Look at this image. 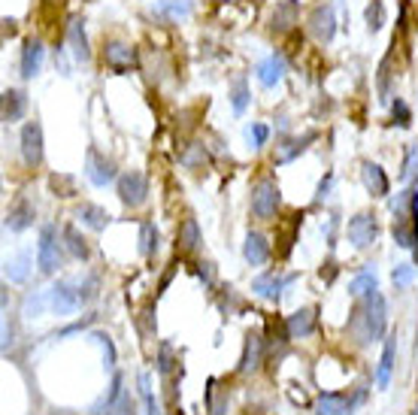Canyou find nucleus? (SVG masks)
I'll return each mask as SVG.
<instances>
[{"mask_svg":"<svg viewBox=\"0 0 418 415\" xmlns=\"http://www.w3.org/2000/svg\"><path fill=\"white\" fill-rule=\"evenodd\" d=\"M309 33L319 43H331L334 33H336V16H334V6L331 4H319L309 13Z\"/></svg>","mask_w":418,"mask_h":415,"instance_id":"nucleus-7","label":"nucleus"},{"mask_svg":"<svg viewBox=\"0 0 418 415\" xmlns=\"http://www.w3.org/2000/svg\"><path fill=\"white\" fill-rule=\"evenodd\" d=\"M119 197H121V204L124 206H140L145 194H149V182H145V176L137 173V170H128V173H121L119 176Z\"/></svg>","mask_w":418,"mask_h":415,"instance_id":"nucleus-5","label":"nucleus"},{"mask_svg":"<svg viewBox=\"0 0 418 415\" xmlns=\"http://www.w3.org/2000/svg\"><path fill=\"white\" fill-rule=\"evenodd\" d=\"M315 140V133H307V137H300V140H288V143H282L276 145V164H288V161H295L300 152H307V145Z\"/></svg>","mask_w":418,"mask_h":415,"instance_id":"nucleus-26","label":"nucleus"},{"mask_svg":"<svg viewBox=\"0 0 418 415\" xmlns=\"http://www.w3.org/2000/svg\"><path fill=\"white\" fill-rule=\"evenodd\" d=\"M21 158L28 167H40L43 164V128L40 121H28L21 128Z\"/></svg>","mask_w":418,"mask_h":415,"instance_id":"nucleus-8","label":"nucleus"},{"mask_svg":"<svg viewBox=\"0 0 418 415\" xmlns=\"http://www.w3.org/2000/svg\"><path fill=\"white\" fill-rule=\"evenodd\" d=\"M131 412H133V400H131L128 391H124V394L116 403H109V406L100 412V415H131Z\"/></svg>","mask_w":418,"mask_h":415,"instance_id":"nucleus-36","label":"nucleus"},{"mask_svg":"<svg viewBox=\"0 0 418 415\" xmlns=\"http://www.w3.org/2000/svg\"><path fill=\"white\" fill-rule=\"evenodd\" d=\"M37 261L43 273H55L64 264V252L58 243V228L55 224H43L40 231V245H37Z\"/></svg>","mask_w":418,"mask_h":415,"instance_id":"nucleus-3","label":"nucleus"},{"mask_svg":"<svg viewBox=\"0 0 418 415\" xmlns=\"http://www.w3.org/2000/svg\"><path fill=\"white\" fill-rule=\"evenodd\" d=\"M94 340L104 345V352H106V367H112V364H116V349H112L109 336H106V333H94Z\"/></svg>","mask_w":418,"mask_h":415,"instance_id":"nucleus-40","label":"nucleus"},{"mask_svg":"<svg viewBox=\"0 0 418 415\" xmlns=\"http://www.w3.org/2000/svg\"><path fill=\"white\" fill-rule=\"evenodd\" d=\"M346 233H348V240H352L358 249H370V245L376 243V237H379L376 216H373V212H358V216L348 221Z\"/></svg>","mask_w":418,"mask_h":415,"instance_id":"nucleus-6","label":"nucleus"},{"mask_svg":"<svg viewBox=\"0 0 418 415\" xmlns=\"http://www.w3.org/2000/svg\"><path fill=\"white\" fill-rule=\"evenodd\" d=\"M94 288H97L94 276H85V282H70V279H64V282L49 288V306L58 312V316H70V312L82 309V304H88V300L94 297Z\"/></svg>","mask_w":418,"mask_h":415,"instance_id":"nucleus-2","label":"nucleus"},{"mask_svg":"<svg viewBox=\"0 0 418 415\" xmlns=\"http://www.w3.org/2000/svg\"><path fill=\"white\" fill-rule=\"evenodd\" d=\"M394 355H397V336H388L385 340V349H382V361L376 370V385L385 391L391 385V370H394Z\"/></svg>","mask_w":418,"mask_h":415,"instance_id":"nucleus-19","label":"nucleus"},{"mask_svg":"<svg viewBox=\"0 0 418 415\" xmlns=\"http://www.w3.org/2000/svg\"><path fill=\"white\" fill-rule=\"evenodd\" d=\"M291 25H297V0H282V4H276L273 16H270V28L288 31Z\"/></svg>","mask_w":418,"mask_h":415,"instance_id":"nucleus-21","label":"nucleus"},{"mask_svg":"<svg viewBox=\"0 0 418 415\" xmlns=\"http://www.w3.org/2000/svg\"><path fill=\"white\" fill-rule=\"evenodd\" d=\"M403 182H418V143L406 149V161H403V173H400Z\"/></svg>","mask_w":418,"mask_h":415,"instance_id":"nucleus-32","label":"nucleus"},{"mask_svg":"<svg viewBox=\"0 0 418 415\" xmlns=\"http://www.w3.org/2000/svg\"><path fill=\"white\" fill-rule=\"evenodd\" d=\"M295 276H279V273H264V276H258L255 282H252V291L258 297H264V300H273V304H279L282 300V288H285L288 282Z\"/></svg>","mask_w":418,"mask_h":415,"instance_id":"nucleus-12","label":"nucleus"},{"mask_svg":"<svg viewBox=\"0 0 418 415\" xmlns=\"http://www.w3.org/2000/svg\"><path fill=\"white\" fill-rule=\"evenodd\" d=\"M43 55H46V49H43L40 40H28L25 43V49H21V76H25V79H33V76L40 73Z\"/></svg>","mask_w":418,"mask_h":415,"instance_id":"nucleus-17","label":"nucleus"},{"mask_svg":"<svg viewBox=\"0 0 418 415\" xmlns=\"http://www.w3.org/2000/svg\"><path fill=\"white\" fill-rule=\"evenodd\" d=\"M173 364H176L173 345H170V343H161V345H158V373H161V376H170Z\"/></svg>","mask_w":418,"mask_h":415,"instance_id":"nucleus-34","label":"nucleus"},{"mask_svg":"<svg viewBox=\"0 0 418 415\" xmlns=\"http://www.w3.org/2000/svg\"><path fill=\"white\" fill-rule=\"evenodd\" d=\"M361 176H364V185H367V192H370L373 197H388L391 182H388V176H385V170H382L379 164L367 161L364 170H361Z\"/></svg>","mask_w":418,"mask_h":415,"instance_id":"nucleus-16","label":"nucleus"},{"mask_svg":"<svg viewBox=\"0 0 418 415\" xmlns=\"http://www.w3.org/2000/svg\"><path fill=\"white\" fill-rule=\"evenodd\" d=\"M258 82H261L264 88H273L282 76H285V58H282L279 52H273L270 58H264L261 64H258Z\"/></svg>","mask_w":418,"mask_h":415,"instance_id":"nucleus-15","label":"nucleus"},{"mask_svg":"<svg viewBox=\"0 0 418 415\" xmlns=\"http://www.w3.org/2000/svg\"><path fill=\"white\" fill-rule=\"evenodd\" d=\"M85 176L92 179L97 188H104V185H109L112 179H116V164L106 161L104 155H100L94 145H92V149H88V155H85Z\"/></svg>","mask_w":418,"mask_h":415,"instance_id":"nucleus-10","label":"nucleus"},{"mask_svg":"<svg viewBox=\"0 0 418 415\" xmlns=\"http://www.w3.org/2000/svg\"><path fill=\"white\" fill-rule=\"evenodd\" d=\"M373 291H379V276H376V270H373V267H367V270H361L352 282H348V294L352 297H370Z\"/></svg>","mask_w":418,"mask_h":415,"instance_id":"nucleus-22","label":"nucleus"},{"mask_svg":"<svg viewBox=\"0 0 418 415\" xmlns=\"http://www.w3.org/2000/svg\"><path fill=\"white\" fill-rule=\"evenodd\" d=\"M279 204H282V194H279V185L273 179H261L252 192V212L255 218L261 221H270L279 212Z\"/></svg>","mask_w":418,"mask_h":415,"instance_id":"nucleus-4","label":"nucleus"},{"mask_svg":"<svg viewBox=\"0 0 418 415\" xmlns=\"http://www.w3.org/2000/svg\"><path fill=\"white\" fill-rule=\"evenodd\" d=\"M104 61L112 73H128L133 64H137V49L128 46V43H119L112 40L104 46Z\"/></svg>","mask_w":418,"mask_h":415,"instance_id":"nucleus-9","label":"nucleus"},{"mask_svg":"<svg viewBox=\"0 0 418 415\" xmlns=\"http://www.w3.org/2000/svg\"><path fill=\"white\" fill-rule=\"evenodd\" d=\"M191 0H161L158 4V16H167V18H188L191 16Z\"/></svg>","mask_w":418,"mask_h":415,"instance_id":"nucleus-30","label":"nucleus"},{"mask_svg":"<svg viewBox=\"0 0 418 415\" xmlns=\"http://www.w3.org/2000/svg\"><path fill=\"white\" fill-rule=\"evenodd\" d=\"M231 106H233L236 116H243V112H246V106H248V85H246V79L233 82V88H231Z\"/></svg>","mask_w":418,"mask_h":415,"instance_id":"nucleus-33","label":"nucleus"},{"mask_svg":"<svg viewBox=\"0 0 418 415\" xmlns=\"http://www.w3.org/2000/svg\"><path fill=\"white\" fill-rule=\"evenodd\" d=\"M28 267H31V255L28 252H18L16 258H9L6 261V276H9V282H25L28 279Z\"/></svg>","mask_w":418,"mask_h":415,"instance_id":"nucleus-29","label":"nucleus"},{"mask_svg":"<svg viewBox=\"0 0 418 415\" xmlns=\"http://www.w3.org/2000/svg\"><path fill=\"white\" fill-rule=\"evenodd\" d=\"M246 137H248V143H252V149H261V145H267V140H270V128L267 125H252L246 131Z\"/></svg>","mask_w":418,"mask_h":415,"instance_id":"nucleus-37","label":"nucleus"},{"mask_svg":"<svg viewBox=\"0 0 418 415\" xmlns=\"http://www.w3.org/2000/svg\"><path fill=\"white\" fill-rule=\"evenodd\" d=\"M261 352H264L261 333H248L243 358H240V373H252V370H258V364H261Z\"/></svg>","mask_w":418,"mask_h":415,"instance_id":"nucleus-18","label":"nucleus"},{"mask_svg":"<svg viewBox=\"0 0 418 415\" xmlns=\"http://www.w3.org/2000/svg\"><path fill=\"white\" fill-rule=\"evenodd\" d=\"M173 270H176V267H170V270L164 273V279H161V285H158V291H167V285H170V279H173Z\"/></svg>","mask_w":418,"mask_h":415,"instance_id":"nucleus-43","label":"nucleus"},{"mask_svg":"<svg viewBox=\"0 0 418 415\" xmlns=\"http://www.w3.org/2000/svg\"><path fill=\"white\" fill-rule=\"evenodd\" d=\"M140 252L145 258L158 252V228H155V221H143L140 224Z\"/></svg>","mask_w":418,"mask_h":415,"instance_id":"nucleus-31","label":"nucleus"},{"mask_svg":"<svg viewBox=\"0 0 418 415\" xmlns=\"http://www.w3.org/2000/svg\"><path fill=\"white\" fill-rule=\"evenodd\" d=\"M391 112H394V121H397L400 128H409L412 125V112H409V106H406L400 97L391 104Z\"/></svg>","mask_w":418,"mask_h":415,"instance_id":"nucleus-38","label":"nucleus"},{"mask_svg":"<svg viewBox=\"0 0 418 415\" xmlns=\"http://www.w3.org/2000/svg\"><path fill=\"white\" fill-rule=\"evenodd\" d=\"M315 321H319V316H315V309H297L291 312V316L285 319V333L288 340H307V336L315 331Z\"/></svg>","mask_w":418,"mask_h":415,"instance_id":"nucleus-11","label":"nucleus"},{"mask_svg":"<svg viewBox=\"0 0 418 415\" xmlns=\"http://www.w3.org/2000/svg\"><path fill=\"white\" fill-rule=\"evenodd\" d=\"M67 40H70V46H73V58L76 61H92L88 37H85V21H73L70 31H67Z\"/></svg>","mask_w":418,"mask_h":415,"instance_id":"nucleus-25","label":"nucleus"},{"mask_svg":"<svg viewBox=\"0 0 418 415\" xmlns=\"http://www.w3.org/2000/svg\"><path fill=\"white\" fill-rule=\"evenodd\" d=\"M243 258L252 267H261L270 261V243L264 233H258V231H248L246 233V243H243Z\"/></svg>","mask_w":418,"mask_h":415,"instance_id":"nucleus-13","label":"nucleus"},{"mask_svg":"<svg viewBox=\"0 0 418 415\" xmlns=\"http://www.w3.org/2000/svg\"><path fill=\"white\" fill-rule=\"evenodd\" d=\"M28 109V94L18 92V88H9L4 94V121H18Z\"/></svg>","mask_w":418,"mask_h":415,"instance_id":"nucleus-23","label":"nucleus"},{"mask_svg":"<svg viewBox=\"0 0 418 415\" xmlns=\"http://www.w3.org/2000/svg\"><path fill=\"white\" fill-rule=\"evenodd\" d=\"M331 179H334L331 173H327V176L321 179V185H319V194H315V200H324V197H327V192H331Z\"/></svg>","mask_w":418,"mask_h":415,"instance_id":"nucleus-42","label":"nucleus"},{"mask_svg":"<svg viewBox=\"0 0 418 415\" xmlns=\"http://www.w3.org/2000/svg\"><path fill=\"white\" fill-rule=\"evenodd\" d=\"M64 245H67V252H70L73 258H79V261H85V258H88V243H85L82 233L73 228V224H67V228H64Z\"/></svg>","mask_w":418,"mask_h":415,"instance_id":"nucleus-28","label":"nucleus"},{"mask_svg":"<svg viewBox=\"0 0 418 415\" xmlns=\"http://www.w3.org/2000/svg\"><path fill=\"white\" fill-rule=\"evenodd\" d=\"M179 252H197V245H200V228H197V221L194 218H185L182 221V228H179Z\"/></svg>","mask_w":418,"mask_h":415,"instance_id":"nucleus-27","label":"nucleus"},{"mask_svg":"<svg viewBox=\"0 0 418 415\" xmlns=\"http://www.w3.org/2000/svg\"><path fill=\"white\" fill-rule=\"evenodd\" d=\"M13 336H16V331H13V324H9V319H4V352H9L13 349Z\"/></svg>","mask_w":418,"mask_h":415,"instance_id":"nucleus-41","label":"nucleus"},{"mask_svg":"<svg viewBox=\"0 0 418 415\" xmlns=\"http://www.w3.org/2000/svg\"><path fill=\"white\" fill-rule=\"evenodd\" d=\"M412 415H418V409H415V412H412Z\"/></svg>","mask_w":418,"mask_h":415,"instance_id":"nucleus-44","label":"nucleus"},{"mask_svg":"<svg viewBox=\"0 0 418 415\" xmlns=\"http://www.w3.org/2000/svg\"><path fill=\"white\" fill-rule=\"evenodd\" d=\"M382 25H385V6H382V0H373L367 6V28L376 33Z\"/></svg>","mask_w":418,"mask_h":415,"instance_id":"nucleus-35","label":"nucleus"},{"mask_svg":"<svg viewBox=\"0 0 418 415\" xmlns=\"http://www.w3.org/2000/svg\"><path fill=\"white\" fill-rule=\"evenodd\" d=\"M412 276H415V267L400 264L397 270H394V285H397V288H406V285L412 282Z\"/></svg>","mask_w":418,"mask_h":415,"instance_id":"nucleus-39","label":"nucleus"},{"mask_svg":"<svg viewBox=\"0 0 418 415\" xmlns=\"http://www.w3.org/2000/svg\"><path fill=\"white\" fill-rule=\"evenodd\" d=\"M348 328L358 336V343H376L385 333V297L379 291H373L370 297H364V304L355 309Z\"/></svg>","mask_w":418,"mask_h":415,"instance_id":"nucleus-1","label":"nucleus"},{"mask_svg":"<svg viewBox=\"0 0 418 415\" xmlns=\"http://www.w3.org/2000/svg\"><path fill=\"white\" fill-rule=\"evenodd\" d=\"M361 397L364 394H358L355 400H348L343 394H321L319 400H315V415H348Z\"/></svg>","mask_w":418,"mask_h":415,"instance_id":"nucleus-14","label":"nucleus"},{"mask_svg":"<svg viewBox=\"0 0 418 415\" xmlns=\"http://www.w3.org/2000/svg\"><path fill=\"white\" fill-rule=\"evenodd\" d=\"M33 216H37V209H33L28 200L21 197L18 204H13V206H9V212H6V228L9 231H25L28 224L33 221Z\"/></svg>","mask_w":418,"mask_h":415,"instance_id":"nucleus-20","label":"nucleus"},{"mask_svg":"<svg viewBox=\"0 0 418 415\" xmlns=\"http://www.w3.org/2000/svg\"><path fill=\"white\" fill-rule=\"evenodd\" d=\"M76 218L82 221V224H88L92 231H104L106 224H109V212L104 209V206H94V204H82L76 209Z\"/></svg>","mask_w":418,"mask_h":415,"instance_id":"nucleus-24","label":"nucleus"}]
</instances>
